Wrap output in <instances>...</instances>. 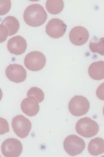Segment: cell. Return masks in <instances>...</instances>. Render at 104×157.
Returning <instances> with one entry per match:
<instances>
[{
  "label": "cell",
  "mask_w": 104,
  "mask_h": 157,
  "mask_svg": "<svg viewBox=\"0 0 104 157\" xmlns=\"http://www.w3.org/2000/svg\"><path fill=\"white\" fill-rule=\"evenodd\" d=\"M47 14L44 8L39 4H33L25 10L24 18L26 24L31 27H37L44 24Z\"/></svg>",
  "instance_id": "obj_1"
},
{
  "label": "cell",
  "mask_w": 104,
  "mask_h": 157,
  "mask_svg": "<svg viewBox=\"0 0 104 157\" xmlns=\"http://www.w3.org/2000/svg\"><path fill=\"white\" fill-rule=\"evenodd\" d=\"M76 132L85 138L94 136L98 133L99 127L98 123L89 117L80 119L76 126Z\"/></svg>",
  "instance_id": "obj_2"
},
{
  "label": "cell",
  "mask_w": 104,
  "mask_h": 157,
  "mask_svg": "<svg viewBox=\"0 0 104 157\" xmlns=\"http://www.w3.org/2000/svg\"><path fill=\"white\" fill-rule=\"evenodd\" d=\"M63 145L65 151L72 156L80 154L86 147L84 140L76 135L68 136L64 140Z\"/></svg>",
  "instance_id": "obj_3"
},
{
  "label": "cell",
  "mask_w": 104,
  "mask_h": 157,
  "mask_svg": "<svg viewBox=\"0 0 104 157\" xmlns=\"http://www.w3.org/2000/svg\"><path fill=\"white\" fill-rule=\"evenodd\" d=\"M68 108L73 116L80 117L87 113L90 108V103L86 98L82 96H75L69 103Z\"/></svg>",
  "instance_id": "obj_4"
},
{
  "label": "cell",
  "mask_w": 104,
  "mask_h": 157,
  "mask_svg": "<svg viewBox=\"0 0 104 157\" xmlns=\"http://www.w3.org/2000/svg\"><path fill=\"white\" fill-rule=\"evenodd\" d=\"M46 63V59L44 54L38 51L29 53L24 59V64L29 70L37 71L42 70Z\"/></svg>",
  "instance_id": "obj_5"
},
{
  "label": "cell",
  "mask_w": 104,
  "mask_h": 157,
  "mask_svg": "<svg viewBox=\"0 0 104 157\" xmlns=\"http://www.w3.org/2000/svg\"><path fill=\"white\" fill-rule=\"evenodd\" d=\"M12 128L19 137L24 139L28 135L32 128L30 121L22 115H19L12 119Z\"/></svg>",
  "instance_id": "obj_6"
},
{
  "label": "cell",
  "mask_w": 104,
  "mask_h": 157,
  "mask_svg": "<svg viewBox=\"0 0 104 157\" xmlns=\"http://www.w3.org/2000/svg\"><path fill=\"white\" fill-rule=\"evenodd\" d=\"M23 146L21 142L14 138H10L3 142L1 146L2 153L7 157H17L21 154Z\"/></svg>",
  "instance_id": "obj_7"
},
{
  "label": "cell",
  "mask_w": 104,
  "mask_h": 157,
  "mask_svg": "<svg viewBox=\"0 0 104 157\" xmlns=\"http://www.w3.org/2000/svg\"><path fill=\"white\" fill-rule=\"evenodd\" d=\"M67 26L62 20L53 18L49 21L46 27V32L52 38L58 39L63 36Z\"/></svg>",
  "instance_id": "obj_8"
},
{
  "label": "cell",
  "mask_w": 104,
  "mask_h": 157,
  "mask_svg": "<svg viewBox=\"0 0 104 157\" xmlns=\"http://www.w3.org/2000/svg\"><path fill=\"white\" fill-rule=\"evenodd\" d=\"M7 78L10 81L16 83H20L25 80L27 77L26 71L20 65L10 64L5 71Z\"/></svg>",
  "instance_id": "obj_9"
},
{
  "label": "cell",
  "mask_w": 104,
  "mask_h": 157,
  "mask_svg": "<svg viewBox=\"0 0 104 157\" xmlns=\"http://www.w3.org/2000/svg\"><path fill=\"white\" fill-rule=\"evenodd\" d=\"M89 37V33L87 29L80 26L72 29L69 35L71 42L76 46L84 44L88 41Z\"/></svg>",
  "instance_id": "obj_10"
},
{
  "label": "cell",
  "mask_w": 104,
  "mask_h": 157,
  "mask_svg": "<svg viewBox=\"0 0 104 157\" xmlns=\"http://www.w3.org/2000/svg\"><path fill=\"white\" fill-rule=\"evenodd\" d=\"M7 47L10 53L15 55H20L25 52L27 44L23 37L20 36H17L8 40Z\"/></svg>",
  "instance_id": "obj_11"
},
{
  "label": "cell",
  "mask_w": 104,
  "mask_h": 157,
  "mask_svg": "<svg viewBox=\"0 0 104 157\" xmlns=\"http://www.w3.org/2000/svg\"><path fill=\"white\" fill-rule=\"evenodd\" d=\"M22 111L29 117H34L38 113L39 106L35 98L29 97L23 100L21 104Z\"/></svg>",
  "instance_id": "obj_12"
},
{
  "label": "cell",
  "mask_w": 104,
  "mask_h": 157,
  "mask_svg": "<svg viewBox=\"0 0 104 157\" xmlns=\"http://www.w3.org/2000/svg\"><path fill=\"white\" fill-rule=\"evenodd\" d=\"M88 73L91 78L95 80L104 78V62L99 61L94 62L89 66Z\"/></svg>",
  "instance_id": "obj_13"
},
{
  "label": "cell",
  "mask_w": 104,
  "mask_h": 157,
  "mask_svg": "<svg viewBox=\"0 0 104 157\" xmlns=\"http://www.w3.org/2000/svg\"><path fill=\"white\" fill-rule=\"evenodd\" d=\"M88 152L93 156H98L104 152V141L102 138L96 137L91 140L88 144Z\"/></svg>",
  "instance_id": "obj_14"
},
{
  "label": "cell",
  "mask_w": 104,
  "mask_h": 157,
  "mask_svg": "<svg viewBox=\"0 0 104 157\" xmlns=\"http://www.w3.org/2000/svg\"><path fill=\"white\" fill-rule=\"evenodd\" d=\"M2 25L7 29L9 36L15 34L18 32L20 27L19 22L17 19L12 16L7 17L2 22Z\"/></svg>",
  "instance_id": "obj_15"
},
{
  "label": "cell",
  "mask_w": 104,
  "mask_h": 157,
  "mask_svg": "<svg viewBox=\"0 0 104 157\" xmlns=\"http://www.w3.org/2000/svg\"><path fill=\"white\" fill-rule=\"evenodd\" d=\"M47 11L53 14H57L64 9V3L62 0H48L46 4Z\"/></svg>",
  "instance_id": "obj_16"
},
{
  "label": "cell",
  "mask_w": 104,
  "mask_h": 157,
  "mask_svg": "<svg viewBox=\"0 0 104 157\" xmlns=\"http://www.w3.org/2000/svg\"><path fill=\"white\" fill-rule=\"evenodd\" d=\"M89 48L93 53H97L104 56V38L98 39L94 36L89 43Z\"/></svg>",
  "instance_id": "obj_17"
},
{
  "label": "cell",
  "mask_w": 104,
  "mask_h": 157,
  "mask_svg": "<svg viewBox=\"0 0 104 157\" xmlns=\"http://www.w3.org/2000/svg\"><path fill=\"white\" fill-rule=\"evenodd\" d=\"M27 96L28 97H34L39 103L43 102L44 99V94L43 91L37 87H33L29 90L27 94Z\"/></svg>",
  "instance_id": "obj_18"
},
{
  "label": "cell",
  "mask_w": 104,
  "mask_h": 157,
  "mask_svg": "<svg viewBox=\"0 0 104 157\" xmlns=\"http://www.w3.org/2000/svg\"><path fill=\"white\" fill-rule=\"evenodd\" d=\"M11 7V1H0V16L5 15L7 13Z\"/></svg>",
  "instance_id": "obj_19"
},
{
  "label": "cell",
  "mask_w": 104,
  "mask_h": 157,
  "mask_svg": "<svg viewBox=\"0 0 104 157\" xmlns=\"http://www.w3.org/2000/svg\"><path fill=\"white\" fill-rule=\"evenodd\" d=\"M9 131V124L6 119L0 117V135L5 134Z\"/></svg>",
  "instance_id": "obj_20"
},
{
  "label": "cell",
  "mask_w": 104,
  "mask_h": 157,
  "mask_svg": "<svg viewBox=\"0 0 104 157\" xmlns=\"http://www.w3.org/2000/svg\"><path fill=\"white\" fill-rule=\"evenodd\" d=\"M8 36V31L6 27L0 25V43L5 41Z\"/></svg>",
  "instance_id": "obj_21"
},
{
  "label": "cell",
  "mask_w": 104,
  "mask_h": 157,
  "mask_svg": "<svg viewBox=\"0 0 104 157\" xmlns=\"http://www.w3.org/2000/svg\"><path fill=\"white\" fill-rule=\"evenodd\" d=\"M3 93L2 91V90L0 88V101L1 100L2 98Z\"/></svg>",
  "instance_id": "obj_22"
}]
</instances>
